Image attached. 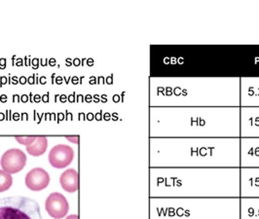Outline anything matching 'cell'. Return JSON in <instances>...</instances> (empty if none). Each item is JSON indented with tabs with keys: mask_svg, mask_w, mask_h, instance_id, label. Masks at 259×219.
<instances>
[{
	"mask_svg": "<svg viewBox=\"0 0 259 219\" xmlns=\"http://www.w3.org/2000/svg\"><path fill=\"white\" fill-rule=\"evenodd\" d=\"M48 147V140L45 137H37L36 141L31 145L26 146V151L28 154L33 157H39L44 154Z\"/></svg>",
	"mask_w": 259,
	"mask_h": 219,
	"instance_id": "obj_10",
	"label": "cell"
},
{
	"mask_svg": "<svg viewBox=\"0 0 259 219\" xmlns=\"http://www.w3.org/2000/svg\"><path fill=\"white\" fill-rule=\"evenodd\" d=\"M45 209L53 218L62 219L67 214L69 204L63 194L54 192L46 199Z\"/></svg>",
	"mask_w": 259,
	"mask_h": 219,
	"instance_id": "obj_6",
	"label": "cell"
},
{
	"mask_svg": "<svg viewBox=\"0 0 259 219\" xmlns=\"http://www.w3.org/2000/svg\"><path fill=\"white\" fill-rule=\"evenodd\" d=\"M65 219H78V215H76V214H71V215L67 216Z\"/></svg>",
	"mask_w": 259,
	"mask_h": 219,
	"instance_id": "obj_14",
	"label": "cell"
},
{
	"mask_svg": "<svg viewBox=\"0 0 259 219\" xmlns=\"http://www.w3.org/2000/svg\"><path fill=\"white\" fill-rule=\"evenodd\" d=\"M66 140L69 141V142H73V143H75V144H78L79 138H78V137H66Z\"/></svg>",
	"mask_w": 259,
	"mask_h": 219,
	"instance_id": "obj_13",
	"label": "cell"
},
{
	"mask_svg": "<svg viewBox=\"0 0 259 219\" xmlns=\"http://www.w3.org/2000/svg\"><path fill=\"white\" fill-rule=\"evenodd\" d=\"M50 183L49 173L42 168H34L26 176V187L32 191L44 190Z\"/></svg>",
	"mask_w": 259,
	"mask_h": 219,
	"instance_id": "obj_8",
	"label": "cell"
},
{
	"mask_svg": "<svg viewBox=\"0 0 259 219\" xmlns=\"http://www.w3.org/2000/svg\"><path fill=\"white\" fill-rule=\"evenodd\" d=\"M15 139L20 144L29 146V145H31L33 142L36 141L37 137H16Z\"/></svg>",
	"mask_w": 259,
	"mask_h": 219,
	"instance_id": "obj_12",
	"label": "cell"
},
{
	"mask_svg": "<svg viewBox=\"0 0 259 219\" xmlns=\"http://www.w3.org/2000/svg\"><path fill=\"white\" fill-rule=\"evenodd\" d=\"M239 139H163L157 150L163 166L238 167L241 165Z\"/></svg>",
	"mask_w": 259,
	"mask_h": 219,
	"instance_id": "obj_2",
	"label": "cell"
},
{
	"mask_svg": "<svg viewBox=\"0 0 259 219\" xmlns=\"http://www.w3.org/2000/svg\"><path fill=\"white\" fill-rule=\"evenodd\" d=\"M0 219H42V216L36 201L14 196L0 199Z\"/></svg>",
	"mask_w": 259,
	"mask_h": 219,
	"instance_id": "obj_4",
	"label": "cell"
},
{
	"mask_svg": "<svg viewBox=\"0 0 259 219\" xmlns=\"http://www.w3.org/2000/svg\"><path fill=\"white\" fill-rule=\"evenodd\" d=\"M48 158L51 166L54 168H66L73 161L74 151L68 145L58 144L51 149Z\"/></svg>",
	"mask_w": 259,
	"mask_h": 219,
	"instance_id": "obj_7",
	"label": "cell"
},
{
	"mask_svg": "<svg viewBox=\"0 0 259 219\" xmlns=\"http://www.w3.org/2000/svg\"><path fill=\"white\" fill-rule=\"evenodd\" d=\"M239 198L163 199L156 219H240Z\"/></svg>",
	"mask_w": 259,
	"mask_h": 219,
	"instance_id": "obj_3",
	"label": "cell"
},
{
	"mask_svg": "<svg viewBox=\"0 0 259 219\" xmlns=\"http://www.w3.org/2000/svg\"><path fill=\"white\" fill-rule=\"evenodd\" d=\"M163 196L230 197L240 195V169L237 168H163L156 178Z\"/></svg>",
	"mask_w": 259,
	"mask_h": 219,
	"instance_id": "obj_1",
	"label": "cell"
},
{
	"mask_svg": "<svg viewBox=\"0 0 259 219\" xmlns=\"http://www.w3.org/2000/svg\"><path fill=\"white\" fill-rule=\"evenodd\" d=\"M62 188L68 192L74 193L78 190V172L74 168H68L60 177Z\"/></svg>",
	"mask_w": 259,
	"mask_h": 219,
	"instance_id": "obj_9",
	"label": "cell"
},
{
	"mask_svg": "<svg viewBox=\"0 0 259 219\" xmlns=\"http://www.w3.org/2000/svg\"><path fill=\"white\" fill-rule=\"evenodd\" d=\"M13 184V179L10 173L0 169V193L7 191Z\"/></svg>",
	"mask_w": 259,
	"mask_h": 219,
	"instance_id": "obj_11",
	"label": "cell"
},
{
	"mask_svg": "<svg viewBox=\"0 0 259 219\" xmlns=\"http://www.w3.org/2000/svg\"><path fill=\"white\" fill-rule=\"evenodd\" d=\"M26 156L21 149L12 148L7 150L0 160V165L8 173H18L26 167Z\"/></svg>",
	"mask_w": 259,
	"mask_h": 219,
	"instance_id": "obj_5",
	"label": "cell"
}]
</instances>
